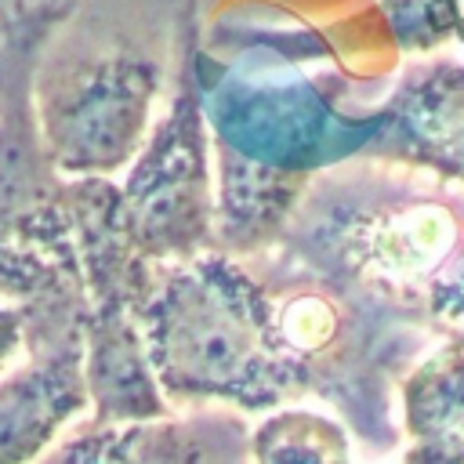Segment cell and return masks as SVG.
<instances>
[{"label": "cell", "mask_w": 464, "mask_h": 464, "mask_svg": "<svg viewBox=\"0 0 464 464\" xmlns=\"http://www.w3.org/2000/svg\"><path fill=\"white\" fill-rule=\"evenodd\" d=\"M276 246L439 330H464V196L435 174L362 156L326 167Z\"/></svg>", "instance_id": "1"}, {"label": "cell", "mask_w": 464, "mask_h": 464, "mask_svg": "<svg viewBox=\"0 0 464 464\" xmlns=\"http://www.w3.org/2000/svg\"><path fill=\"white\" fill-rule=\"evenodd\" d=\"M243 261L268 294L272 344L294 402H330L366 453H392L402 442L395 420L402 377L457 330H439L366 286L323 276L276 243Z\"/></svg>", "instance_id": "2"}, {"label": "cell", "mask_w": 464, "mask_h": 464, "mask_svg": "<svg viewBox=\"0 0 464 464\" xmlns=\"http://www.w3.org/2000/svg\"><path fill=\"white\" fill-rule=\"evenodd\" d=\"M188 0H76L33 69V109L65 178H112L152 130Z\"/></svg>", "instance_id": "3"}, {"label": "cell", "mask_w": 464, "mask_h": 464, "mask_svg": "<svg viewBox=\"0 0 464 464\" xmlns=\"http://www.w3.org/2000/svg\"><path fill=\"white\" fill-rule=\"evenodd\" d=\"M141 337L170 406H236L239 413L294 406L272 344L268 294L243 257L207 250L156 265Z\"/></svg>", "instance_id": "4"}, {"label": "cell", "mask_w": 464, "mask_h": 464, "mask_svg": "<svg viewBox=\"0 0 464 464\" xmlns=\"http://www.w3.org/2000/svg\"><path fill=\"white\" fill-rule=\"evenodd\" d=\"M76 0L0 7V297L36 301L83 283L69 188L33 109V69Z\"/></svg>", "instance_id": "5"}, {"label": "cell", "mask_w": 464, "mask_h": 464, "mask_svg": "<svg viewBox=\"0 0 464 464\" xmlns=\"http://www.w3.org/2000/svg\"><path fill=\"white\" fill-rule=\"evenodd\" d=\"M69 210L87 297V392L94 420H152L174 413L160 392L141 312L156 261L141 257L123 225V196L112 178H69Z\"/></svg>", "instance_id": "6"}, {"label": "cell", "mask_w": 464, "mask_h": 464, "mask_svg": "<svg viewBox=\"0 0 464 464\" xmlns=\"http://www.w3.org/2000/svg\"><path fill=\"white\" fill-rule=\"evenodd\" d=\"M199 47V0H188L181 11L167 109L152 123L145 145L127 167V178L120 181L127 236L134 250L156 265L188 261L207 250H218L207 167L210 127L196 72Z\"/></svg>", "instance_id": "7"}, {"label": "cell", "mask_w": 464, "mask_h": 464, "mask_svg": "<svg viewBox=\"0 0 464 464\" xmlns=\"http://www.w3.org/2000/svg\"><path fill=\"white\" fill-rule=\"evenodd\" d=\"M25 352L0 373V464H36L91 406L83 283L22 301Z\"/></svg>", "instance_id": "8"}, {"label": "cell", "mask_w": 464, "mask_h": 464, "mask_svg": "<svg viewBox=\"0 0 464 464\" xmlns=\"http://www.w3.org/2000/svg\"><path fill=\"white\" fill-rule=\"evenodd\" d=\"M36 464H250V428L232 406H192L152 420L87 417Z\"/></svg>", "instance_id": "9"}, {"label": "cell", "mask_w": 464, "mask_h": 464, "mask_svg": "<svg viewBox=\"0 0 464 464\" xmlns=\"http://www.w3.org/2000/svg\"><path fill=\"white\" fill-rule=\"evenodd\" d=\"M362 160L464 181V62L410 65L381 105V127Z\"/></svg>", "instance_id": "10"}, {"label": "cell", "mask_w": 464, "mask_h": 464, "mask_svg": "<svg viewBox=\"0 0 464 464\" xmlns=\"http://www.w3.org/2000/svg\"><path fill=\"white\" fill-rule=\"evenodd\" d=\"M402 464H464V330L435 341L399 384Z\"/></svg>", "instance_id": "11"}, {"label": "cell", "mask_w": 464, "mask_h": 464, "mask_svg": "<svg viewBox=\"0 0 464 464\" xmlns=\"http://www.w3.org/2000/svg\"><path fill=\"white\" fill-rule=\"evenodd\" d=\"M250 464H352L348 431L308 406H279L250 428Z\"/></svg>", "instance_id": "12"}, {"label": "cell", "mask_w": 464, "mask_h": 464, "mask_svg": "<svg viewBox=\"0 0 464 464\" xmlns=\"http://www.w3.org/2000/svg\"><path fill=\"white\" fill-rule=\"evenodd\" d=\"M377 11L402 54H428L464 40V0H377Z\"/></svg>", "instance_id": "13"}, {"label": "cell", "mask_w": 464, "mask_h": 464, "mask_svg": "<svg viewBox=\"0 0 464 464\" xmlns=\"http://www.w3.org/2000/svg\"><path fill=\"white\" fill-rule=\"evenodd\" d=\"M25 352V312L18 301L0 297V373L14 366V355Z\"/></svg>", "instance_id": "14"}]
</instances>
